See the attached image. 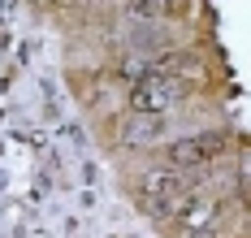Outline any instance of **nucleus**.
Returning a JSON list of instances; mask_svg holds the SVG:
<instances>
[{
	"instance_id": "1",
	"label": "nucleus",
	"mask_w": 251,
	"mask_h": 238,
	"mask_svg": "<svg viewBox=\"0 0 251 238\" xmlns=\"http://www.w3.org/2000/svg\"><path fill=\"white\" fill-rule=\"evenodd\" d=\"M229 152V139L221 130H200V134H182L174 143H165V165L177 173H203Z\"/></svg>"
},
{
	"instance_id": "2",
	"label": "nucleus",
	"mask_w": 251,
	"mask_h": 238,
	"mask_svg": "<svg viewBox=\"0 0 251 238\" xmlns=\"http://www.w3.org/2000/svg\"><path fill=\"white\" fill-rule=\"evenodd\" d=\"M182 91H186V82L177 78H160V74H139L134 87H130V108L134 113H148V117H165L169 108L182 100Z\"/></svg>"
},
{
	"instance_id": "3",
	"label": "nucleus",
	"mask_w": 251,
	"mask_h": 238,
	"mask_svg": "<svg viewBox=\"0 0 251 238\" xmlns=\"http://www.w3.org/2000/svg\"><path fill=\"white\" fill-rule=\"evenodd\" d=\"M134 195H148V199H186L191 195V178L177 173L169 165H151L134 178Z\"/></svg>"
},
{
	"instance_id": "5",
	"label": "nucleus",
	"mask_w": 251,
	"mask_h": 238,
	"mask_svg": "<svg viewBox=\"0 0 251 238\" xmlns=\"http://www.w3.org/2000/svg\"><path fill=\"white\" fill-rule=\"evenodd\" d=\"M160 134H165V117H148V113H134L130 121L122 126V143L126 147H156L160 143Z\"/></svg>"
},
{
	"instance_id": "8",
	"label": "nucleus",
	"mask_w": 251,
	"mask_h": 238,
	"mask_svg": "<svg viewBox=\"0 0 251 238\" xmlns=\"http://www.w3.org/2000/svg\"><path fill=\"white\" fill-rule=\"evenodd\" d=\"M182 238H221L217 230H195V234H182Z\"/></svg>"
},
{
	"instance_id": "7",
	"label": "nucleus",
	"mask_w": 251,
	"mask_h": 238,
	"mask_svg": "<svg viewBox=\"0 0 251 238\" xmlns=\"http://www.w3.org/2000/svg\"><path fill=\"white\" fill-rule=\"evenodd\" d=\"M126 13L139 22H160L165 13H174V0H126Z\"/></svg>"
},
{
	"instance_id": "6",
	"label": "nucleus",
	"mask_w": 251,
	"mask_h": 238,
	"mask_svg": "<svg viewBox=\"0 0 251 238\" xmlns=\"http://www.w3.org/2000/svg\"><path fill=\"white\" fill-rule=\"evenodd\" d=\"M195 52H182V48H165V52H156L148 61V74H160V78H177L186 82V74H195Z\"/></svg>"
},
{
	"instance_id": "4",
	"label": "nucleus",
	"mask_w": 251,
	"mask_h": 238,
	"mask_svg": "<svg viewBox=\"0 0 251 238\" xmlns=\"http://www.w3.org/2000/svg\"><path fill=\"white\" fill-rule=\"evenodd\" d=\"M217 216H221V199H208V195L195 190V195L186 199V208L177 212L174 225L182 230V234H195V230H212V225H217Z\"/></svg>"
}]
</instances>
